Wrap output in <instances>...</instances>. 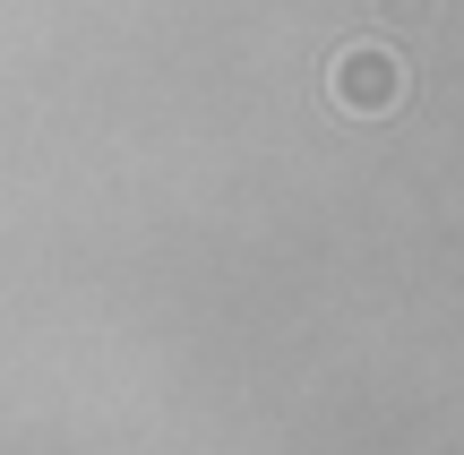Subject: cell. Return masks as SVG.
I'll use <instances>...</instances> for the list:
<instances>
[{
	"label": "cell",
	"mask_w": 464,
	"mask_h": 455,
	"mask_svg": "<svg viewBox=\"0 0 464 455\" xmlns=\"http://www.w3.org/2000/svg\"><path fill=\"white\" fill-rule=\"evenodd\" d=\"M327 95H335V112H353V120L396 112L404 103V52L396 43H344L327 61Z\"/></svg>",
	"instance_id": "6da1fadb"
}]
</instances>
